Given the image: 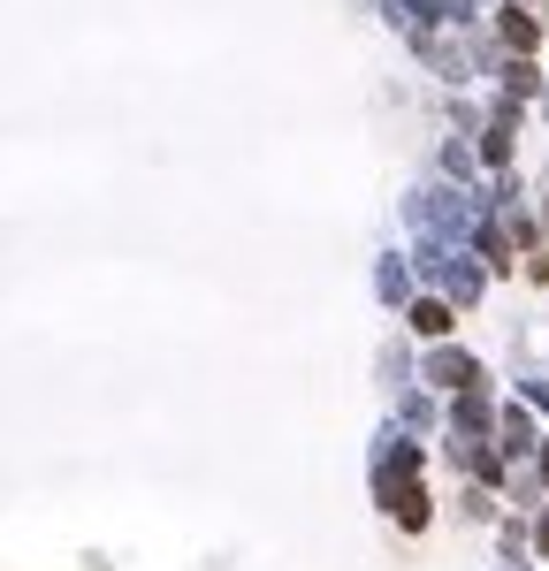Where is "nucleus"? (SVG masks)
Masks as SVG:
<instances>
[{"mask_svg":"<svg viewBox=\"0 0 549 571\" xmlns=\"http://www.w3.org/2000/svg\"><path fill=\"white\" fill-rule=\"evenodd\" d=\"M527 275H535V283H549V252H527Z\"/></svg>","mask_w":549,"mask_h":571,"instance_id":"13","label":"nucleus"},{"mask_svg":"<svg viewBox=\"0 0 549 571\" xmlns=\"http://www.w3.org/2000/svg\"><path fill=\"white\" fill-rule=\"evenodd\" d=\"M496 434H504V442H496V457H504V465H512V457H535V449H542V442H535V420H527L519 404H504V412H496Z\"/></svg>","mask_w":549,"mask_h":571,"instance_id":"8","label":"nucleus"},{"mask_svg":"<svg viewBox=\"0 0 549 571\" xmlns=\"http://www.w3.org/2000/svg\"><path fill=\"white\" fill-rule=\"evenodd\" d=\"M381 511H389V518H397L404 534H427V526H435V503H427V488H420V480H412V488H397V495H389Z\"/></svg>","mask_w":549,"mask_h":571,"instance_id":"10","label":"nucleus"},{"mask_svg":"<svg viewBox=\"0 0 549 571\" xmlns=\"http://www.w3.org/2000/svg\"><path fill=\"white\" fill-rule=\"evenodd\" d=\"M512 130H519V107H512V100H496V115L481 123V160H489L496 175L512 168Z\"/></svg>","mask_w":549,"mask_h":571,"instance_id":"5","label":"nucleus"},{"mask_svg":"<svg viewBox=\"0 0 549 571\" xmlns=\"http://www.w3.org/2000/svg\"><path fill=\"white\" fill-rule=\"evenodd\" d=\"M374 289H381V305H412V283H404V260H381V267H374Z\"/></svg>","mask_w":549,"mask_h":571,"instance_id":"12","label":"nucleus"},{"mask_svg":"<svg viewBox=\"0 0 549 571\" xmlns=\"http://www.w3.org/2000/svg\"><path fill=\"white\" fill-rule=\"evenodd\" d=\"M427 275H435V283H443V305H450V312H458V305H473V297H481V275H489V267H481V260H473V252H450V260H435V267H427Z\"/></svg>","mask_w":549,"mask_h":571,"instance_id":"3","label":"nucleus"},{"mask_svg":"<svg viewBox=\"0 0 549 571\" xmlns=\"http://www.w3.org/2000/svg\"><path fill=\"white\" fill-rule=\"evenodd\" d=\"M404 328H412L420 343H443V335L458 328V312H450L443 297H412V305H404Z\"/></svg>","mask_w":549,"mask_h":571,"instance_id":"7","label":"nucleus"},{"mask_svg":"<svg viewBox=\"0 0 549 571\" xmlns=\"http://www.w3.org/2000/svg\"><path fill=\"white\" fill-rule=\"evenodd\" d=\"M450 457H458V465H466L481 488H496V480H504V457H496L489 442H473V434H450Z\"/></svg>","mask_w":549,"mask_h":571,"instance_id":"9","label":"nucleus"},{"mask_svg":"<svg viewBox=\"0 0 549 571\" xmlns=\"http://www.w3.org/2000/svg\"><path fill=\"white\" fill-rule=\"evenodd\" d=\"M435 389H450V397H466V389H489V374H481V358L473 351H458V343H427V366H420Z\"/></svg>","mask_w":549,"mask_h":571,"instance_id":"2","label":"nucleus"},{"mask_svg":"<svg viewBox=\"0 0 549 571\" xmlns=\"http://www.w3.org/2000/svg\"><path fill=\"white\" fill-rule=\"evenodd\" d=\"M496 38L512 46V61H535V46H542V23H535V8H527V0L496 8Z\"/></svg>","mask_w":549,"mask_h":571,"instance_id":"4","label":"nucleus"},{"mask_svg":"<svg viewBox=\"0 0 549 571\" xmlns=\"http://www.w3.org/2000/svg\"><path fill=\"white\" fill-rule=\"evenodd\" d=\"M450 434H496V404H489V389H466V397H450Z\"/></svg>","mask_w":549,"mask_h":571,"instance_id":"6","label":"nucleus"},{"mask_svg":"<svg viewBox=\"0 0 549 571\" xmlns=\"http://www.w3.org/2000/svg\"><path fill=\"white\" fill-rule=\"evenodd\" d=\"M542 221H549V206H542Z\"/></svg>","mask_w":549,"mask_h":571,"instance_id":"15","label":"nucleus"},{"mask_svg":"<svg viewBox=\"0 0 549 571\" xmlns=\"http://www.w3.org/2000/svg\"><path fill=\"white\" fill-rule=\"evenodd\" d=\"M420 465H427V449H420L412 434H381V442H374V503H389L397 488H412Z\"/></svg>","mask_w":549,"mask_h":571,"instance_id":"1","label":"nucleus"},{"mask_svg":"<svg viewBox=\"0 0 549 571\" xmlns=\"http://www.w3.org/2000/svg\"><path fill=\"white\" fill-rule=\"evenodd\" d=\"M535 92H542V69H535V61H504V100L519 107V100H535Z\"/></svg>","mask_w":549,"mask_h":571,"instance_id":"11","label":"nucleus"},{"mask_svg":"<svg viewBox=\"0 0 549 571\" xmlns=\"http://www.w3.org/2000/svg\"><path fill=\"white\" fill-rule=\"evenodd\" d=\"M527 397H535V404H542V412H549V381H527Z\"/></svg>","mask_w":549,"mask_h":571,"instance_id":"14","label":"nucleus"}]
</instances>
